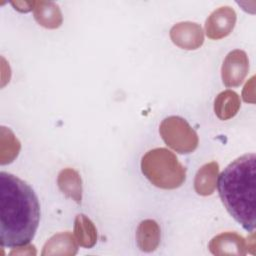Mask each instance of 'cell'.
Wrapping results in <instances>:
<instances>
[{
  "instance_id": "cell-1",
  "label": "cell",
  "mask_w": 256,
  "mask_h": 256,
  "mask_svg": "<svg viewBox=\"0 0 256 256\" xmlns=\"http://www.w3.org/2000/svg\"><path fill=\"white\" fill-rule=\"evenodd\" d=\"M40 204L34 190L17 176L0 173V241L3 247L27 245L35 236Z\"/></svg>"
},
{
  "instance_id": "cell-2",
  "label": "cell",
  "mask_w": 256,
  "mask_h": 256,
  "mask_svg": "<svg viewBox=\"0 0 256 256\" xmlns=\"http://www.w3.org/2000/svg\"><path fill=\"white\" fill-rule=\"evenodd\" d=\"M219 196L229 214L253 232L256 219V155L244 154L232 161L218 176Z\"/></svg>"
},
{
  "instance_id": "cell-3",
  "label": "cell",
  "mask_w": 256,
  "mask_h": 256,
  "mask_svg": "<svg viewBox=\"0 0 256 256\" xmlns=\"http://www.w3.org/2000/svg\"><path fill=\"white\" fill-rule=\"evenodd\" d=\"M141 171L154 186L165 190L180 187L186 179V168L173 152L162 147L142 156Z\"/></svg>"
},
{
  "instance_id": "cell-4",
  "label": "cell",
  "mask_w": 256,
  "mask_h": 256,
  "mask_svg": "<svg viewBox=\"0 0 256 256\" xmlns=\"http://www.w3.org/2000/svg\"><path fill=\"white\" fill-rule=\"evenodd\" d=\"M159 133L165 144L180 154L193 152L199 143L196 131L179 116H169L162 120Z\"/></svg>"
},
{
  "instance_id": "cell-5",
  "label": "cell",
  "mask_w": 256,
  "mask_h": 256,
  "mask_svg": "<svg viewBox=\"0 0 256 256\" xmlns=\"http://www.w3.org/2000/svg\"><path fill=\"white\" fill-rule=\"evenodd\" d=\"M249 71V60L245 51L235 49L230 51L222 64L221 77L226 87H238L244 81Z\"/></svg>"
},
{
  "instance_id": "cell-6",
  "label": "cell",
  "mask_w": 256,
  "mask_h": 256,
  "mask_svg": "<svg viewBox=\"0 0 256 256\" xmlns=\"http://www.w3.org/2000/svg\"><path fill=\"white\" fill-rule=\"evenodd\" d=\"M236 12L230 6H222L214 10L206 19L205 32L208 38L219 40L228 36L235 27Z\"/></svg>"
},
{
  "instance_id": "cell-7",
  "label": "cell",
  "mask_w": 256,
  "mask_h": 256,
  "mask_svg": "<svg viewBox=\"0 0 256 256\" xmlns=\"http://www.w3.org/2000/svg\"><path fill=\"white\" fill-rule=\"evenodd\" d=\"M169 35L176 46L185 50H196L204 43L203 29L195 22L176 23L170 29Z\"/></svg>"
},
{
  "instance_id": "cell-8",
  "label": "cell",
  "mask_w": 256,
  "mask_h": 256,
  "mask_svg": "<svg viewBox=\"0 0 256 256\" xmlns=\"http://www.w3.org/2000/svg\"><path fill=\"white\" fill-rule=\"evenodd\" d=\"M209 251L216 256L246 255L248 248L243 236L235 232H224L213 237L208 245Z\"/></svg>"
},
{
  "instance_id": "cell-9",
  "label": "cell",
  "mask_w": 256,
  "mask_h": 256,
  "mask_svg": "<svg viewBox=\"0 0 256 256\" xmlns=\"http://www.w3.org/2000/svg\"><path fill=\"white\" fill-rule=\"evenodd\" d=\"M78 242L68 231L53 235L44 244L41 252L42 256H73L78 251Z\"/></svg>"
},
{
  "instance_id": "cell-10",
  "label": "cell",
  "mask_w": 256,
  "mask_h": 256,
  "mask_svg": "<svg viewBox=\"0 0 256 256\" xmlns=\"http://www.w3.org/2000/svg\"><path fill=\"white\" fill-rule=\"evenodd\" d=\"M33 15L37 23L47 29H56L63 22L59 6L52 1H35Z\"/></svg>"
},
{
  "instance_id": "cell-11",
  "label": "cell",
  "mask_w": 256,
  "mask_h": 256,
  "mask_svg": "<svg viewBox=\"0 0 256 256\" xmlns=\"http://www.w3.org/2000/svg\"><path fill=\"white\" fill-rule=\"evenodd\" d=\"M219 176V165L212 161L199 168L194 179V189L201 196L212 195L217 186Z\"/></svg>"
},
{
  "instance_id": "cell-12",
  "label": "cell",
  "mask_w": 256,
  "mask_h": 256,
  "mask_svg": "<svg viewBox=\"0 0 256 256\" xmlns=\"http://www.w3.org/2000/svg\"><path fill=\"white\" fill-rule=\"evenodd\" d=\"M161 231L158 223L152 219H146L139 223L136 230V241L140 250L152 252L160 244Z\"/></svg>"
},
{
  "instance_id": "cell-13",
  "label": "cell",
  "mask_w": 256,
  "mask_h": 256,
  "mask_svg": "<svg viewBox=\"0 0 256 256\" xmlns=\"http://www.w3.org/2000/svg\"><path fill=\"white\" fill-rule=\"evenodd\" d=\"M60 191L68 198L80 204L82 200V180L79 173L73 168L62 169L57 177Z\"/></svg>"
},
{
  "instance_id": "cell-14",
  "label": "cell",
  "mask_w": 256,
  "mask_h": 256,
  "mask_svg": "<svg viewBox=\"0 0 256 256\" xmlns=\"http://www.w3.org/2000/svg\"><path fill=\"white\" fill-rule=\"evenodd\" d=\"M241 101L239 95L230 89L220 92L214 100V112L220 120H229L239 111Z\"/></svg>"
},
{
  "instance_id": "cell-15",
  "label": "cell",
  "mask_w": 256,
  "mask_h": 256,
  "mask_svg": "<svg viewBox=\"0 0 256 256\" xmlns=\"http://www.w3.org/2000/svg\"><path fill=\"white\" fill-rule=\"evenodd\" d=\"M74 237L84 248H92L97 242V229L94 223L84 214H78L74 220Z\"/></svg>"
},
{
  "instance_id": "cell-16",
  "label": "cell",
  "mask_w": 256,
  "mask_h": 256,
  "mask_svg": "<svg viewBox=\"0 0 256 256\" xmlns=\"http://www.w3.org/2000/svg\"><path fill=\"white\" fill-rule=\"evenodd\" d=\"M21 149V143L7 127H0V164L13 162Z\"/></svg>"
},
{
  "instance_id": "cell-17",
  "label": "cell",
  "mask_w": 256,
  "mask_h": 256,
  "mask_svg": "<svg viewBox=\"0 0 256 256\" xmlns=\"http://www.w3.org/2000/svg\"><path fill=\"white\" fill-rule=\"evenodd\" d=\"M254 76H252L250 78V80L245 84L243 92H242V96L245 102H250V103H254Z\"/></svg>"
},
{
  "instance_id": "cell-18",
  "label": "cell",
  "mask_w": 256,
  "mask_h": 256,
  "mask_svg": "<svg viewBox=\"0 0 256 256\" xmlns=\"http://www.w3.org/2000/svg\"><path fill=\"white\" fill-rule=\"evenodd\" d=\"M36 249L34 245H23L19 247H15L10 253V256L13 255H36Z\"/></svg>"
},
{
  "instance_id": "cell-19",
  "label": "cell",
  "mask_w": 256,
  "mask_h": 256,
  "mask_svg": "<svg viewBox=\"0 0 256 256\" xmlns=\"http://www.w3.org/2000/svg\"><path fill=\"white\" fill-rule=\"evenodd\" d=\"M11 4L17 11L29 12L34 8L35 1H13Z\"/></svg>"
}]
</instances>
